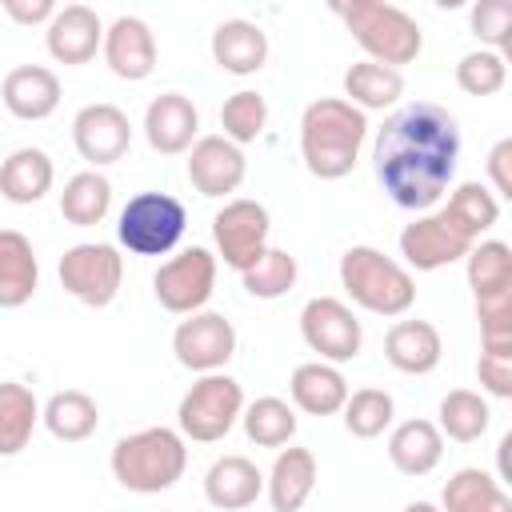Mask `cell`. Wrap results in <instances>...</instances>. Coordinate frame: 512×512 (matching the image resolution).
I'll return each mask as SVG.
<instances>
[{"mask_svg":"<svg viewBox=\"0 0 512 512\" xmlns=\"http://www.w3.org/2000/svg\"><path fill=\"white\" fill-rule=\"evenodd\" d=\"M460 164L456 116L432 100L396 108L372 140V172L384 196L404 212H432L452 188Z\"/></svg>","mask_w":512,"mask_h":512,"instance_id":"obj_1","label":"cell"},{"mask_svg":"<svg viewBox=\"0 0 512 512\" xmlns=\"http://www.w3.org/2000/svg\"><path fill=\"white\" fill-rule=\"evenodd\" d=\"M368 116L344 96H320L300 116V156L316 180H344L360 164Z\"/></svg>","mask_w":512,"mask_h":512,"instance_id":"obj_2","label":"cell"},{"mask_svg":"<svg viewBox=\"0 0 512 512\" xmlns=\"http://www.w3.org/2000/svg\"><path fill=\"white\" fill-rule=\"evenodd\" d=\"M188 468V444L176 428H140L132 436H120L112 448V476L120 488L136 496H156L168 492Z\"/></svg>","mask_w":512,"mask_h":512,"instance_id":"obj_3","label":"cell"},{"mask_svg":"<svg viewBox=\"0 0 512 512\" xmlns=\"http://www.w3.org/2000/svg\"><path fill=\"white\" fill-rule=\"evenodd\" d=\"M340 288L356 308L372 316H404L416 304L412 272L372 244H352L340 256Z\"/></svg>","mask_w":512,"mask_h":512,"instance_id":"obj_4","label":"cell"},{"mask_svg":"<svg viewBox=\"0 0 512 512\" xmlns=\"http://www.w3.org/2000/svg\"><path fill=\"white\" fill-rule=\"evenodd\" d=\"M332 12L344 20V28L368 52L372 64L400 68V64H412L420 56V48H424L420 24L404 8H396V4H384V0H352V4H336Z\"/></svg>","mask_w":512,"mask_h":512,"instance_id":"obj_5","label":"cell"},{"mask_svg":"<svg viewBox=\"0 0 512 512\" xmlns=\"http://www.w3.org/2000/svg\"><path fill=\"white\" fill-rule=\"evenodd\" d=\"M240 412H244L240 380L228 372H208L180 396L176 432L184 440H196V444H216L240 424Z\"/></svg>","mask_w":512,"mask_h":512,"instance_id":"obj_6","label":"cell"},{"mask_svg":"<svg viewBox=\"0 0 512 512\" xmlns=\"http://www.w3.org/2000/svg\"><path fill=\"white\" fill-rule=\"evenodd\" d=\"M188 228V212L168 192H136L116 220V240L132 256H168Z\"/></svg>","mask_w":512,"mask_h":512,"instance_id":"obj_7","label":"cell"},{"mask_svg":"<svg viewBox=\"0 0 512 512\" xmlns=\"http://www.w3.org/2000/svg\"><path fill=\"white\" fill-rule=\"evenodd\" d=\"M56 272H60V288L72 300H80L88 308H108L124 280V256L116 252V244L88 240V244L64 248Z\"/></svg>","mask_w":512,"mask_h":512,"instance_id":"obj_8","label":"cell"},{"mask_svg":"<svg viewBox=\"0 0 512 512\" xmlns=\"http://www.w3.org/2000/svg\"><path fill=\"white\" fill-rule=\"evenodd\" d=\"M476 236L448 212V208H436V212H424L416 216L412 224H404L400 232V256H404V268L412 272H436V268H448L456 260H464L472 252Z\"/></svg>","mask_w":512,"mask_h":512,"instance_id":"obj_9","label":"cell"},{"mask_svg":"<svg viewBox=\"0 0 512 512\" xmlns=\"http://www.w3.org/2000/svg\"><path fill=\"white\" fill-rule=\"evenodd\" d=\"M152 292L160 300L164 312L172 316H192L200 312L212 292H216V256L200 244L176 252L172 260H164L152 276Z\"/></svg>","mask_w":512,"mask_h":512,"instance_id":"obj_10","label":"cell"},{"mask_svg":"<svg viewBox=\"0 0 512 512\" xmlns=\"http://www.w3.org/2000/svg\"><path fill=\"white\" fill-rule=\"evenodd\" d=\"M300 336L324 364H348L364 348V324L336 296H312L300 308Z\"/></svg>","mask_w":512,"mask_h":512,"instance_id":"obj_11","label":"cell"},{"mask_svg":"<svg viewBox=\"0 0 512 512\" xmlns=\"http://www.w3.org/2000/svg\"><path fill=\"white\" fill-rule=\"evenodd\" d=\"M268 232H272V216L260 200H248V196H236L228 200L216 216H212V240H216V256L244 272L252 268L264 248H268Z\"/></svg>","mask_w":512,"mask_h":512,"instance_id":"obj_12","label":"cell"},{"mask_svg":"<svg viewBox=\"0 0 512 512\" xmlns=\"http://www.w3.org/2000/svg\"><path fill=\"white\" fill-rule=\"evenodd\" d=\"M172 352H176V364L196 372V376L224 372V364L236 356V328L224 312L200 308V312H192L176 324Z\"/></svg>","mask_w":512,"mask_h":512,"instance_id":"obj_13","label":"cell"},{"mask_svg":"<svg viewBox=\"0 0 512 512\" xmlns=\"http://www.w3.org/2000/svg\"><path fill=\"white\" fill-rule=\"evenodd\" d=\"M72 144L100 172L104 164L124 160V152L132 148V120L116 104H84L72 116Z\"/></svg>","mask_w":512,"mask_h":512,"instance_id":"obj_14","label":"cell"},{"mask_svg":"<svg viewBox=\"0 0 512 512\" xmlns=\"http://www.w3.org/2000/svg\"><path fill=\"white\" fill-rule=\"evenodd\" d=\"M248 176L244 148H236L224 136H196L188 148V180L200 196H232Z\"/></svg>","mask_w":512,"mask_h":512,"instance_id":"obj_15","label":"cell"},{"mask_svg":"<svg viewBox=\"0 0 512 512\" xmlns=\"http://www.w3.org/2000/svg\"><path fill=\"white\" fill-rule=\"evenodd\" d=\"M100 52H104L108 72L120 76V80H128V84L148 80L156 72V32L140 16H116L104 28Z\"/></svg>","mask_w":512,"mask_h":512,"instance_id":"obj_16","label":"cell"},{"mask_svg":"<svg viewBox=\"0 0 512 512\" xmlns=\"http://www.w3.org/2000/svg\"><path fill=\"white\" fill-rule=\"evenodd\" d=\"M200 112L184 92H160L144 108V140L160 156H180L196 144Z\"/></svg>","mask_w":512,"mask_h":512,"instance_id":"obj_17","label":"cell"},{"mask_svg":"<svg viewBox=\"0 0 512 512\" xmlns=\"http://www.w3.org/2000/svg\"><path fill=\"white\" fill-rule=\"evenodd\" d=\"M44 44L56 64H88L96 56V48L104 44V24H100L96 8L64 4V8H56V16L44 28Z\"/></svg>","mask_w":512,"mask_h":512,"instance_id":"obj_18","label":"cell"},{"mask_svg":"<svg viewBox=\"0 0 512 512\" xmlns=\"http://www.w3.org/2000/svg\"><path fill=\"white\" fill-rule=\"evenodd\" d=\"M316 480H320V468H316L312 448H300V444L276 448V460L264 476V492H268L272 512H300L308 504Z\"/></svg>","mask_w":512,"mask_h":512,"instance_id":"obj_19","label":"cell"},{"mask_svg":"<svg viewBox=\"0 0 512 512\" xmlns=\"http://www.w3.org/2000/svg\"><path fill=\"white\" fill-rule=\"evenodd\" d=\"M268 52H272L268 32L256 20L232 16V20H220L212 32V60L228 76H256L268 64Z\"/></svg>","mask_w":512,"mask_h":512,"instance_id":"obj_20","label":"cell"},{"mask_svg":"<svg viewBox=\"0 0 512 512\" xmlns=\"http://www.w3.org/2000/svg\"><path fill=\"white\" fill-rule=\"evenodd\" d=\"M60 76L44 64H20L4 76L0 100L16 120H48L60 108Z\"/></svg>","mask_w":512,"mask_h":512,"instance_id":"obj_21","label":"cell"},{"mask_svg":"<svg viewBox=\"0 0 512 512\" xmlns=\"http://www.w3.org/2000/svg\"><path fill=\"white\" fill-rule=\"evenodd\" d=\"M444 356V340L428 320H396L384 336V360L404 376H428Z\"/></svg>","mask_w":512,"mask_h":512,"instance_id":"obj_22","label":"cell"},{"mask_svg":"<svg viewBox=\"0 0 512 512\" xmlns=\"http://www.w3.org/2000/svg\"><path fill=\"white\" fill-rule=\"evenodd\" d=\"M264 492V472L248 456H220L204 472V496L220 512H240L252 508Z\"/></svg>","mask_w":512,"mask_h":512,"instance_id":"obj_23","label":"cell"},{"mask_svg":"<svg viewBox=\"0 0 512 512\" xmlns=\"http://www.w3.org/2000/svg\"><path fill=\"white\" fill-rule=\"evenodd\" d=\"M40 288V260L32 240L16 228H0V308H24Z\"/></svg>","mask_w":512,"mask_h":512,"instance_id":"obj_24","label":"cell"},{"mask_svg":"<svg viewBox=\"0 0 512 512\" xmlns=\"http://www.w3.org/2000/svg\"><path fill=\"white\" fill-rule=\"evenodd\" d=\"M288 392H292V404L308 416H336L348 400V380L336 364H324V360H308V364H296L292 368V380H288Z\"/></svg>","mask_w":512,"mask_h":512,"instance_id":"obj_25","label":"cell"},{"mask_svg":"<svg viewBox=\"0 0 512 512\" xmlns=\"http://www.w3.org/2000/svg\"><path fill=\"white\" fill-rule=\"evenodd\" d=\"M388 460L400 476H428L444 460V436L432 420H404L388 436Z\"/></svg>","mask_w":512,"mask_h":512,"instance_id":"obj_26","label":"cell"},{"mask_svg":"<svg viewBox=\"0 0 512 512\" xmlns=\"http://www.w3.org/2000/svg\"><path fill=\"white\" fill-rule=\"evenodd\" d=\"M56 168L44 148H16L0 164V196L8 204H36L52 192Z\"/></svg>","mask_w":512,"mask_h":512,"instance_id":"obj_27","label":"cell"},{"mask_svg":"<svg viewBox=\"0 0 512 512\" xmlns=\"http://www.w3.org/2000/svg\"><path fill=\"white\" fill-rule=\"evenodd\" d=\"M440 512H512V496L484 468H460L440 492Z\"/></svg>","mask_w":512,"mask_h":512,"instance_id":"obj_28","label":"cell"},{"mask_svg":"<svg viewBox=\"0 0 512 512\" xmlns=\"http://www.w3.org/2000/svg\"><path fill=\"white\" fill-rule=\"evenodd\" d=\"M400 96H404V76H400V68H384V64H372V60H356V64L344 72V100H348L352 108H360L364 116L392 108Z\"/></svg>","mask_w":512,"mask_h":512,"instance_id":"obj_29","label":"cell"},{"mask_svg":"<svg viewBox=\"0 0 512 512\" xmlns=\"http://www.w3.org/2000/svg\"><path fill=\"white\" fill-rule=\"evenodd\" d=\"M40 420H44V428H48L56 440L80 444V440H88V436L100 428V408H96V400H92L88 392L64 388V392H52V396L44 400Z\"/></svg>","mask_w":512,"mask_h":512,"instance_id":"obj_30","label":"cell"},{"mask_svg":"<svg viewBox=\"0 0 512 512\" xmlns=\"http://www.w3.org/2000/svg\"><path fill=\"white\" fill-rule=\"evenodd\" d=\"M112 212V180L96 168L76 172L60 192V216L72 228H96Z\"/></svg>","mask_w":512,"mask_h":512,"instance_id":"obj_31","label":"cell"},{"mask_svg":"<svg viewBox=\"0 0 512 512\" xmlns=\"http://www.w3.org/2000/svg\"><path fill=\"white\" fill-rule=\"evenodd\" d=\"M40 424V400L20 380H0V456H16L28 448Z\"/></svg>","mask_w":512,"mask_h":512,"instance_id":"obj_32","label":"cell"},{"mask_svg":"<svg viewBox=\"0 0 512 512\" xmlns=\"http://www.w3.org/2000/svg\"><path fill=\"white\" fill-rule=\"evenodd\" d=\"M432 424L440 428V436H448V440H456V444H476V440L488 432V424H492V408H488V400H484L480 392H472V388H452V392L440 400Z\"/></svg>","mask_w":512,"mask_h":512,"instance_id":"obj_33","label":"cell"},{"mask_svg":"<svg viewBox=\"0 0 512 512\" xmlns=\"http://www.w3.org/2000/svg\"><path fill=\"white\" fill-rule=\"evenodd\" d=\"M240 424L256 448H284L296 436V408L280 396H256L252 404H244Z\"/></svg>","mask_w":512,"mask_h":512,"instance_id":"obj_34","label":"cell"},{"mask_svg":"<svg viewBox=\"0 0 512 512\" xmlns=\"http://www.w3.org/2000/svg\"><path fill=\"white\" fill-rule=\"evenodd\" d=\"M464 272H468V288L472 296H496V292H512V248L504 240H476L472 252L464 256Z\"/></svg>","mask_w":512,"mask_h":512,"instance_id":"obj_35","label":"cell"},{"mask_svg":"<svg viewBox=\"0 0 512 512\" xmlns=\"http://www.w3.org/2000/svg\"><path fill=\"white\" fill-rule=\"evenodd\" d=\"M344 428H348V436H356V440H376V436H384L388 428H392V420H396V400L384 392V388H356V392H348V400H344Z\"/></svg>","mask_w":512,"mask_h":512,"instance_id":"obj_36","label":"cell"},{"mask_svg":"<svg viewBox=\"0 0 512 512\" xmlns=\"http://www.w3.org/2000/svg\"><path fill=\"white\" fill-rule=\"evenodd\" d=\"M296 276H300V264L288 248H264V256L240 272L244 280V292L256 296V300H280L296 288Z\"/></svg>","mask_w":512,"mask_h":512,"instance_id":"obj_37","label":"cell"},{"mask_svg":"<svg viewBox=\"0 0 512 512\" xmlns=\"http://www.w3.org/2000/svg\"><path fill=\"white\" fill-rule=\"evenodd\" d=\"M220 128H224L220 136L232 140L236 148L260 140L264 128H268V100H264L260 92H252V88L232 92V96L224 100V108H220Z\"/></svg>","mask_w":512,"mask_h":512,"instance_id":"obj_38","label":"cell"},{"mask_svg":"<svg viewBox=\"0 0 512 512\" xmlns=\"http://www.w3.org/2000/svg\"><path fill=\"white\" fill-rule=\"evenodd\" d=\"M444 208H448V212H452L476 240H480L484 232H492L496 220H500V200H496L480 180H464V184H456Z\"/></svg>","mask_w":512,"mask_h":512,"instance_id":"obj_39","label":"cell"},{"mask_svg":"<svg viewBox=\"0 0 512 512\" xmlns=\"http://www.w3.org/2000/svg\"><path fill=\"white\" fill-rule=\"evenodd\" d=\"M456 84L468 96H496L508 84V60H504V52H488V48L464 52L456 60Z\"/></svg>","mask_w":512,"mask_h":512,"instance_id":"obj_40","label":"cell"},{"mask_svg":"<svg viewBox=\"0 0 512 512\" xmlns=\"http://www.w3.org/2000/svg\"><path fill=\"white\" fill-rule=\"evenodd\" d=\"M468 28H472V36L488 52H504L508 32H512V4L508 0H480V4H472Z\"/></svg>","mask_w":512,"mask_h":512,"instance_id":"obj_41","label":"cell"},{"mask_svg":"<svg viewBox=\"0 0 512 512\" xmlns=\"http://www.w3.org/2000/svg\"><path fill=\"white\" fill-rule=\"evenodd\" d=\"M476 380L488 396L512 400V352H480L476 360Z\"/></svg>","mask_w":512,"mask_h":512,"instance_id":"obj_42","label":"cell"},{"mask_svg":"<svg viewBox=\"0 0 512 512\" xmlns=\"http://www.w3.org/2000/svg\"><path fill=\"white\" fill-rule=\"evenodd\" d=\"M508 164H512V140L504 136L488 152V176H492V188H496L492 196H512V172H508Z\"/></svg>","mask_w":512,"mask_h":512,"instance_id":"obj_43","label":"cell"},{"mask_svg":"<svg viewBox=\"0 0 512 512\" xmlns=\"http://www.w3.org/2000/svg\"><path fill=\"white\" fill-rule=\"evenodd\" d=\"M4 16L8 20H16V24H44L48 28V20L56 16V4L52 0H4Z\"/></svg>","mask_w":512,"mask_h":512,"instance_id":"obj_44","label":"cell"},{"mask_svg":"<svg viewBox=\"0 0 512 512\" xmlns=\"http://www.w3.org/2000/svg\"><path fill=\"white\" fill-rule=\"evenodd\" d=\"M404 512H440V504H432V500H412V504H404Z\"/></svg>","mask_w":512,"mask_h":512,"instance_id":"obj_45","label":"cell"}]
</instances>
